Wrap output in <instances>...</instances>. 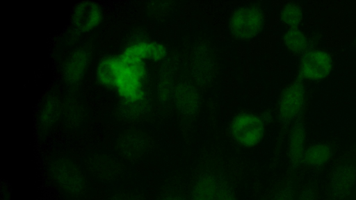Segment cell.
I'll use <instances>...</instances> for the list:
<instances>
[{
    "mask_svg": "<svg viewBox=\"0 0 356 200\" xmlns=\"http://www.w3.org/2000/svg\"><path fill=\"white\" fill-rule=\"evenodd\" d=\"M145 67L142 60L126 56H112L102 60L97 67L99 82L115 88L124 99L136 101L143 95Z\"/></svg>",
    "mask_w": 356,
    "mask_h": 200,
    "instance_id": "obj_1",
    "label": "cell"
},
{
    "mask_svg": "<svg viewBox=\"0 0 356 200\" xmlns=\"http://www.w3.org/2000/svg\"><path fill=\"white\" fill-rule=\"evenodd\" d=\"M264 23L262 11L253 6L237 9L232 15L229 29L232 34L238 40H248L257 36L261 31Z\"/></svg>",
    "mask_w": 356,
    "mask_h": 200,
    "instance_id": "obj_2",
    "label": "cell"
},
{
    "mask_svg": "<svg viewBox=\"0 0 356 200\" xmlns=\"http://www.w3.org/2000/svg\"><path fill=\"white\" fill-rule=\"evenodd\" d=\"M265 133L264 120L258 115L243 113L236 117L230 125L232 138L238 144L250 147L258 144Z\"/></svg>",
    "mask_w": 356,
    "mask_h": 200,
    "instance_id": "obj_3",
    "label": "cell"
},
{
    "mask_svg": "<svg viewBox=\"0 0 356 200\" xmlns=\"http://www.w3.org/2000/svg\"><path fill=\"white\" fill-rule=\"evenodd\" d=\"M305 89L300 78L296 79L283 92L279 103V119L287 126L299 118L305 101Z\"/></svg>",
    "mask_w": 356,
    "mask_h": 200,
    "instance_id": "obj_4",
    "label": "cell"
},
{
    "mask_svg": "<svg viewBox=\"0 0 356 200\" xmlns=\"http://www.w3.org/2000/svg\"><path fill=\"white\" fill-rule=\"evenodd\" d=\"M331 69V58L327 53L321 50H308L300 61V73L309 80H322L329 75Z\"/></svg>",
    "mask_w": 356,
    "mask_h": 200,
    "instance_id": "obj_5",
    "label": "cell"
},
{
    "mask_svg": "<svg viewBox=\"0 0 356 200\" xmlns=\"http://www.w3.org/2000/svg\"><path fill=\"white\" fill-rule=\"evenodd\" d=\"M356 183V166L353 164H342L337 166L331 176V191L337 199L348 197Z\"/></svg>",
    "mask_w": 356,
    "mask_h": 200,
    "instance_id": "obj_6",
    "label": "cell"
},
{
    "mask_svg": "<svg viewBox=\"0 0 356 200\" xmlns=\"http://www.w3.org/2000/svg\"><path fill=\"white\" fill-rule=\"evenodd\" d=\"M72 19L78 31L87 32L99 24L102 19V10L95 3L82 2L74 8Z\"/></svg>",
    "mask_w": 356,
    "mask_h": 200,
    "instance_id": "obj_7",
    "label": "cell"
},
{
    "mask_svg": "<svg viewBox=\"0 0 356 200\" xmlns=\"http://www.w3.org/2000/svg\"><path fill=\"white\" fill-rule=\"evenodd\" d=\"M305 129L299 117L293 125L289 138V157L293 168L302 164L305 149Z\"/></svg>",
    "mask_w": 356,
    "mask_h": 200,
    "instance_id": "obj_8",
    "label": "cell"
},
{
    "mask_svg": "<svg viewBox=\"0 0 356 200\" xmlns=\"http://www.w3.org/2000/svg\"><path fill=\"white\" fill-rule=\"evenodd\" d=\"M175 102L182 112L188 115L196 112L199 106V99L195 88L185 82L177 85L175 90Z\"/></svg>",
    "mask_w": 356,
    "mask_h": 200,
    "instance_id": "obj_9",
    "label": "cell"
},
{
    "mask_svg": "<svg viewBox=\"0 0 356 200\" xmlns=\"http://www.w3.org/2000/svg\"><path fill=\"white\" fill-rule=\"evenodd\" d=\"M165 48L152 42H138L129 46L122 53L126 56L139 60L145 59L159 60L165 55Z\"/></svg>",
    "mask_w": 356,
    "mask_h": 200,
    "instance_id": "obj_10",
    "label": "cell"
},
{
    "mask_svg": "<svg viewBox=\"0 0 356 200\" xmlns=\"http://www.w3.org/2000/svg\"><path fill=\"white\" fill-rule=\"evenodd\" d=\"M333 156V151L327 143H317L307 148L302 158V164L310 167H321L326 164Z\"/></svg>",
    "mask_w": 356,
    "mask_h": 200,
    "instance_id": "obj_11",
    "label": "cell"
},
{
    "mask_svg": "<svg viewBox=\"0 0 356 200\" xmlns=\"http://www.w3.org/2000/svg\"><path fill=\"white\" fill-rule=\"evenodd\" d=\"M217 181L212 174H202L193 189L191 200H215Z\"/></svg>",
    "mask_w": 356,
    "mask_h": 200,
    "instance_id": "obj_12",
    "label": "cell"
},
{
    "mask_svg": "<svg viewBox=\"0 0 356 200\" xmlns=\"http://www.w3.org/2000/svg\"><path fill=\"white\" fill-rule=\"evenodd\" d=\"M88 62L87 54L82 50L73 53L65 66V77L72 82L79 81L83 75Z\"/></svg>",
    "mask_w": 356,
    "mask_h": 200,
    "instance_id": "obj_13",
    "label": "cell"
},
{
    "mask_svg": "<svg viewBox=\"0 0 356 200\" xmlns=\"http://www.w3.org/2000/svg\"><path fill=\"white\" fill-rule=\"evenodd\" d=\"M284 41L287 48L293 52L305 53L308 51V41L297 28H291L288 30L284 37Z\"/></svg>",
    "mask_w": 356,
    "mask_h": 200,
    "instance_id": "obj_14",
    "label": "cell"
},
{
    "mask_svg": "<svg viewBox=\"0 0 356 200\" xmlns=\"http://www.w3.org/2000/svg\"><path fill=\"white\" fill-rule=\"evenodd\" d=\"M282 21L291 28H296L302 19V11L301 7L293 3L286 4L280 12Z\"/></svg>",
    "mask_w": 356,
    "mask_h": 200,
    "instance_id": "obj_15",
    "label": "cell"
},
{
    "mask_svg": "<svg viewBox=\"0 0 356 200\" xmlns=\"http://www.w3.org/2000/svg\"><path fill=\"white\" fill-rule=\"evenodd\" d=\"M215 200H236L232 188L220 178H218Z\"/></svg>",
    "mask_w": 356,
    "mask_h": 200,
    "instance_id": "obj_16",
    "label": "cell"
},
{
    "mask_svg": "<svg viewBox=\"0 0 356 200\" xmlns=\"http://www.w3.org/2000/svg\"><path fill=\"white\" fill-rule=\"evenodd\" d=\"M272 200H294L293 188L291 183L283 187Z\"/></svg>",
    "mask_w": 356,
    "mask_h": 200,
    "instance_id": "obj_17",
    "label": "cell"
},
{
    "mask_svg": "<svg viewBox=\"0 0 356 200\" xmlns=\"http://www.w3.org/2000/svg\"><path fill=\"white\" fill-rule=\"evenodd\" d=\"M297 200H315L314 192L311 188L305 189L301 192Z\"/></svg>",
    "mask_w": 356,
    "mask_h": 200,
    "instance_id": "obj_18",
    "label": "cell"
},
{
    "mask_svg": "<svg viewBox=\"0 0 356 200\" xmlns=\"http://www.w3.org/2000/svg\"><path fill=\"white\" fill-rule=\"evenodd\" d=\"M163 200H185L183 197L179 195H170L165 197Z\"/></svg>",
    "mask_w": 356,
    "mask_h": 200,
    "instance_id": "obj_19",
    "label": "cell"
}]
</instances>
